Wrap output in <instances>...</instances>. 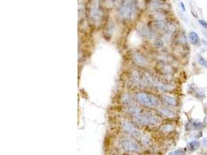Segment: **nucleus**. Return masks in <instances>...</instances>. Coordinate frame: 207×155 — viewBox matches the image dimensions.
Instances as JSON below:
<instances>
[{"label": "nucleus", "mask_w": 207, "mask_h": 155, "mask_svg": "<svg viewBox=\"0 0 207 155\" xmlns=\"http://www.w3.org/2000/svg\"><path fill=\"white\" fill-rule=\"evenodd\" d=\"M154 45H155L156 47L158 48H161L164 46V42L162 40H160V39H158L156 40V41L154 42Z\"/></svg>", "instance_id": "obj_17"}, {"label": "nucleus", "mask_w": 207, "mask_h": 155, "mask_svg": "<svg viewBox=\"0 0 207 155\" xmlns=\"http://www.w3.org/2000/svg\"><path fill=\"white\" fill-rule=\"evenodd\" d=\"M180 6H181V8L182 9V11L185 12V5H184L183 2H180Z\"/></svg>", "instance_id": "obj_23"}, {"label": "nucleus", "mask_w": 207, "mask_h": 155, "mask_svg": "<svg viewBox=\"0 0 207 155\" xmlns=\"http://www.w3.org/2000/svg\"><path fill=\"white\" fill-rule=\"evenodd\" d=\"M123 102H129V100H130V97L127 96V95L123 96Z\"/></svg>", "instance_id": "obj_22"}, {"label": "nucleus", "mask_w": 207, "mask_h": 155, "mask_svg": "<svg viewBox=\"0 0 207 155\" xmlns=\"http://www.w3.org/2000/svg\"><path fill=\"white\" fill-rule=\"evenodd\" d=\"M189 41L192 44H197L199 41V37L197 33L192 31L189 33Z\"/></svg>", "instance_id": "obj_7"}, {"label": "nucleus", "mask_w": 207, "mask_h": 155, "mask_svg": "<svg viewBox=\"0 0 207 155\" xmlns=\"http://www.w3.org/2000/svg\"><path fill=\"white\" fill-rule=\"evenodd\" d=\"M121 146L127 151H138L140 147L135 141L130 139H124L121 141Z\"/></svg>", "instance_id": "obj_5"}, {"label": "nucleus", "mask_w": 207, "mask_h": 155, "mask_svg": "<svg viewBox=\"0 0 207 155\" xmlns=\"http://www.w3.org/2000/svg\"><path fill=\"white\" fill-rule=\"evenodd\" d=\"M135 10V6L132 2L125 1L119 8V16L124 20H129L134 15Z\"/></svg>", "instance_id": "obj_2"}, {"label": "nucleus", "mask_w": 207, "mask_h": 155, "mask_svg": "<svg viewBox=\"0 0 207 155\" xmlns=\"http://www.w3.org/2000/svg\"><path fill=\"white\" fill-rule=\"evenodd\" d=\"M187 126L189 127H192L191 129H199L203 126L202 123H201L194 122V121H190V123Z\"/></svg>", "instance_id": "obj_11"}, {"label": "nucleus", "mask_w": 207, "mask_h": 155, "mask_svg": "<svg viewBox=\"0 0 207 155\" xmlns=\"http://www.w3.org/2000/svg\"><path fill=\"white\" fill-rule=\"evenodd\" d=\"M133 59L137 65H141V66H145L147 64V59L142 54L137 53V52H135L133 54Z\"/></svg>", "instance_id": "obj_6"}, {"label": "nucleus", "mask_w": 207, "mask_h": 155, "mask_svg": "<svg viewBox=\"0 0 207 155\" xmlns=\"http://www.w3.org/2000/svg\"><path fill=\"white\" fill-rule=\"evenodd\" d=\"M121 124H122V127H123V129H124L125 131L127 132L132 137L137 138V137H139L141 136V133H140L139 130L131 123L126 121V120H123V121H122Z\"/></svg>", "instance_id": "obj_4"}, {"label": "nucleus", "mask_w": 207, "mask_h": 155, "mask_svg": "<svg viewBox=\"0 0 207 155\" xmlns=\"http://www.w3.org/2000/svg\"><path fill=\"white\" fill-rule=\"evenodd\" d=\"M187 147L190 151H196L199 148L200 142L198 140H193V141L188 144Z\"/></svg>", "instance_id": "obj_9"}, {"label": "nucleus", "mask_w": 207, "mask_h": 155, "mask_svg": "<svg viewBox=\"0 0 207 155\" xmlns=\"http://www.w3.org/2000/svg\"><path fill=\"white\" fill-rule=\"evenodd\" d=\"M196 96L197 97V98L200 99H202L205 98V94H204V93H202V91H198L197 93H196Z\"/></svg>", "instance_id": "obj_19"}, {"label": "nucleus", "mask_w": 207, "mask_h": 155, "mask_svg": "<svg viewBox=\"0 0 207 155\" xmlns=\"http://www.w3.org/2000/svg\"><path fill=\"white\" fill-rule=\"evenodd\" d=\"M141 33H142L144 36L147 37H150L152 36V33H151V31L146 27L141 28Z\"/></svg>", "instance_id": "obj_14"}, {"label": "nucleus", "mask_w": 207, "mask_h": 155, "mask_svg": "<svg viewBox=\"0 0 207 155\" xmlns=\"http://www.w3.org/2000/svg\"><path fill=\"white\" fill-rule=\"evenodd\" d=\"M163 101L165 102L166 104H168V105H171V106H175V105H177V104H178L176 99H175L174 97L170 96H164Z\"/></svg>", "instance_id": "obj_8"}, {"label": "nucleus", "mask_w": 207, "mask_h": 155, "mask_svg": "<svg viewBox=\"0 0 207 155\" xmlns=\"http://www.w3.org/2000/svg\"><path fill=\"white\" fill-rule=\"evenodd\" d=\"M198 61H199V63L200 64V65H202V66L204 67L205 68L207 69V60H205V58H203L202 56L199 55Z\"/></svg>", "instance_id": "obj_15"}, {"label": "nucleus", "mask_w": 207, "mask_h": 155, "mask_svg": "<svg viewBox=\"0 0 207 155\" xmlns=\"http://www.w3.org/2000/svg\"><path fill=\"white\" fill-rule=\"evenodd\" d=\"M136 122L139 123L140 125L143 126H151L155 125L159 122V118L158 116H153L150 114L146 115H138L134 117Z\"/></svg>", "instance_id": "obj_3"}, {"label": "nucleus", "mask_w": 207, "mask_h": 155, "mask_svg": "<svg viewBox=\"0 0 207 155\" xmlns=\"http://www.w3.org/2000/svg\"><path fill=\"white\" fill-rule=\"evenodd\" d=\"M166 22H165L164 20L162 19H159V20H157L155 21V26L159 29V30H164L165 27H166Z\"/></svg>", "instance_id": "obj_13"}, {"label": "nucleus", "mask_w": 207, "mask_h": 155, "mask_svg": "<svg viewBox=\"0 0 207 155\" xmlns=\"http://www.w3.org/2000/svg\"><path fill=\"white\" fill-rule=\"evenodd\" d=\"M161 112L162 113H163L164 115H165V116H170V117H172V116H174V113L171 112V111L168 110V109H165V108H163V109H161Z\"/></svg>", "instance_id": "obj_16"}, {"label": "nucleus", "mask_w": 207, "mask_h": 155, "mask_svg": "<svg viewBox=\"0 0 207 155\" xmlns=\"http://www.w3.org/2000/svg\"><path fill=\"white\" fill-rule=\"evenodd\" d=\"M199 23L200 25H201V26L204 28V29L207 30V22L206 21L203 20H200L199 21Z\"/></svg>", "instance_id": "obj_21"}, {"label": "nucleus", "mask_w": 207, "mask_h": 155, "mask_svg": "<svg viewBox=\"0 0 207 155\" xmlns=\"http://www.w3.org/2000/svg\"><path fill=\"white\" fill-rule=\"evenodd\" d=\"M92 17H93L94 19H96V18L99 19V17L102 16V14H101L100 9H99L98 6H95L92 9Z\"/></svg>", "instance_id": "obj_12"}, {"label": "nucleus", "mask_w": 207, "mask_h": 155, "mask_svg": "<svg viewBox=\"0 0 207 155\" xmlns=\"http://www.w3.org/2000/svg\"><path fill=\"white\" fill-rule=\"evenodd\" d=\"M127 112L129 113L135 115V116H138V115H141V109L137 106H136V105H130V107L127 109Z\"/></svg>", "instance_id": "obj_10"}, {"label": "nucleus", "mask_w": 207, "mask_h": 155, "mask_svg": "<svg viewBox=\"0 0 207 155\" xmlns=\"http://www.w3.org/2000/svg\"><path fill=\"white\" fill-rule=\"evenodd\" d=\"M175 155H186V153L182 149H178L175 151Z\"/></svg>", "instance_id": "obj_20"}, {"label": "nucleus", "mask_w": 207, "mask_h": 155, "mask_svg": "<svg viewBox=\"0 0 207 155\" xmlns=\"http://www.w3.org/2000/svg\"><path fill=\"white\" fill-rule=\"evenodd\" d=\"M168 155H174V153H173L172 152H171V153H169Z\"/></svg>", "instance_id": "obj_25"}, {"label": "nucleus", "mask_w": 207, "mask_h": 155, "mask_svg": "<svg viewBox=\"0 0 207 155\" xmlns=\"http://www.w3.org/2000/svg\"><path fill=\"white\" fill-rule=\"evenodd\" d=\"M203 145L205 147H207V138H205V139H204L203 140Z\"/></svg>", "instance_id": "obj_24"}, {"label": "nucleus", "mask_w": 207, "mask_h": 155, "mask_svg": "<svg viewBox=\"0 0 207 155\" xmlns=\"http://www.w3.org/2000/svg\"><path fill=\"white\" fill-rule=\"evenodd\" d=\"M135 98L140 104L144 105V106H147V107H153V106H156L159 104L158 99L155 98L152 95L147 93H144V92L136 93Z\"/></svg>", "instance_id": "obj_1"}, {"label": "nucleus", "mask_w": 207, "mask_h": 155, "mask_svg": "<svg viewBox=\"0 0 207 155\" xmlns=\"http://www.w3.org/2000/svg\"><path fill=\"white\" fill-rule=\"evenodd\" d=\"M204 33V35L205 36V37H207V33H205V32H203Z\"/></svg>", "instance_id": "obj_26"}, {"label": "nucleus", "mask_w": 207, "mask_h": 155, "mask_svg": "<svg viewBox=\"0 0 207 155\" xmlns=\"http://www.w3.org/2000/svg\"><path fill=\"white\" fill-rule=\"evenodd\" d=\"M172 129H173V126L171 125H165L162 126V130H164V131L169 132V131H171Z\"/></svg>", "instance_id": "obj_18"}]
</instances>
